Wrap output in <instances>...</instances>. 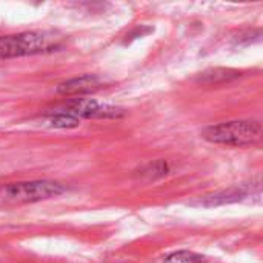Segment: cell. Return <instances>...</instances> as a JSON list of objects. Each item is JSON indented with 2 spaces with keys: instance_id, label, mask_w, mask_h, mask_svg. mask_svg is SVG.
<instances>
[{
  "instance_id": "cell-1",
  "label": "cell",
  "mask_w": 263,
  "mask_h": 263,
  "mask_svg": "<svg viewBox=\"0 0 263 263\" xmlns=\"http://www.w3.org/2000/svg\"><path fill=\"white\" fill-rule=\"evenodd\" d=\"M66 188L54 180H31L0 185V208L37 203L62 196Z\"/></svg>"
},
{
  "instance_id": "cell-6",
  "label": "cell",
  "mask_w": 263,
  "mask_h": 263,
  "mask_svg": "<svg viewBox=\"0 0 263 263\" xmlns=\"http://www.w3.org/2000/svg\"><path fill=\"white\" fill-rule=\"evenodd\" d=\"M49 125L54 128H60V129H71V128H77L80 125V120L71 116L69 112L59 109L49 116Z\"/></svg>"
},
{
  "instance_id": "cell-7",
  "label": "cell",
  "mask_w": 263,
  "mask_h": 263,
  "mask_svg": "<svg viewBox=\"0 0 263 263\" xmlns=\"http://www.w3.org/2000/svg\"><path fill=\"white\" fill-rule=\"evenodd\" d=\"M242 197H243V193L240 190H228V191H223V193H217V194H213V196H206L202 203L211 206V205L225 203V202H236V200H239Z\"/></svg>"
},
{
  "instance_id": "cell-2",
  "label": "cell",
  "mask_w": 263,
  "mask_h": 263,
  "mask_svg": "<svg viewBox=\"0 0 263 263\" xmlns=\"http://www.w3.org/2000/svg\"><path fill=\"white\" fill-rule=\"evenodd\" d=\"M63 35L55 31H26L0 37V59L51 52L60 48Z\"/></svg>"
},
{
  "instance_id": "cell-3",
  "label": "cell",
  "mask_w": 263,
  "mask_h": 263,
  "mask_svg": "<svg viewBox=\"0 0 263 263\" xmlns=\"http://www.w3.org/2000/svg\"><path fill=\"white\" fill-rule=\"evenodd\" d=\"M202 139L214 145L247 148L260 143L262 125L257 120H233L211 125L202 131Z\"/></svg>"
},
{
  "instance_id": "cell-5",
  "label": "cell",
  "mask_w": 263,
  "mask_h": 263,
  "mask_svg": "<svg viewBox=\"0 0 263 263\" xmlns=\"http://www.w3.org/2000/svg\"><path fill=\"white\" fill-rule=\"evenodd\" d=\"M102 88H105V82L92 74H86V76H80V77H74L69 79L66 82H62L57 86V92L62 96H74V97H80L85 94H92L96 91H100Z\"/></svg>"
},
{
  "instance_id": "cell-9",
  "label": "cell",
  "mask_w": 263,
  "mask_h": 263,
  "mask_svg": "<svg viewBox=\"0 0 263 263\" xmlns=\"http://www.w3.org/2000/svg\"><path fill=\"white\" fill-rule=\"evenodd\" d=\"M166 171H168L166 163L162 162V160H159V162L148 163L146 166H143V168L140 170V176H142V177L146 176L148 180H151V179L154 180V179H157V177H163V176L166 174Z\"/></svg>"
},
{
  "instance_id": "cell-4",
  "label": "cell",
  "mask_w": 263,
  "mask_h": 263,
  "mask_svg": "<svg viewBox=\"0 0 263 263\" xmlns=\"http://www.w3.org/2000/svg\"><path fill=\"white\" fill-rule=\"evenodd\" d=\"M63 111L69 112L71 116L80 119H120L125 116V109L114 106V105H108V103H102L92 99H71L69 102H66V105L62 108Z\"/></svg>"
},
{
  "instance_id": "cell-8",
  "label": "cell",
  "mask_w": 263,
  "mask_h": 263,
  "mask_svg": "<svg viewBox=\"0 0 263 263\" xmlns=\"http://www.w3.org/2000/svg\"><path fill=\"white\" fill-rule=\"evenodd\" d=\"M163 263H205V259L191 251H177L170 254Z\"/></svg>"
}]
</instances>
